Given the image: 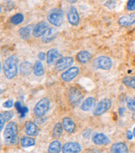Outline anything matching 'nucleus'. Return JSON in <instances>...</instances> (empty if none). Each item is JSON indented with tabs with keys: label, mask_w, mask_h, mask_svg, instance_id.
<instances>
[{
	"label": "nucleus",
	"mask_w": 135,
	"mask_h": 153,
	"mask_svg": "<svg viewBox=\"0 0 135 153\" xmlns=\"http://www.w3.org/2000/svg\"><path fill=\"white\" fill-rule=\"evenodd\" d=\"M13 100H8L5 102H4L3 107H5V108H11L13 107Z\"/></svg>",
	"instance_id": "nucleus-35"
},
{
	"label": "nucleus",
	"mask_w": 135,
	"mask_h": 153,
	"mask_svg": "<svg viewBox=\"0 0 135 153\" xmlns=\"http://www.w3.org/2000/svg\"><path fill=\"white\" fill-rule=\"evenodd\" d=\"M62 149V145L58 141H54L51 142L48 146V153H59Z\"/></svg>",
	"instance_id": "nucleus-25"
},
{
	"label": "nucleus",
	"mask_w": 135,
	"mask_h": 153,
	"mask_svg": "<svg viewBox=\"0 0 135 153\" xmlns=\"http://www.w3.org/2000/svg\"><path fill=\"white\" fill-rule=\"evenodd\" d=\"M32 27H33L32 25H28V26H26V27H21L19 31V33L20 37L23 38V39H27L30 36Z\"/></svg>",
	"instance_id": "nucleus-26"
},
{
	"label": "nucleus",
	"mask_w": 135,
	"mask_h": 153,
	"mask_svg": "<svg viewBox=\"0 0 135 153\" xmlns=\"http://www.w3.org/2000/svg\"><path fill=\"white\" fill-rule=\"evenodd\" d=\"M48 21L55 27H59L63 22V13L60 8H53L48 13Z\"/></svg>",
	"instance_id": "nucleus-3"
},
{
	"label": "nucleus",
	"mask_w": 135,
	"mask_h": 153,
	"mask_svg": "<svg viewBox=\"0 0 135 153\" xmlns=\"http://www.w3.org/2000/svg\"><path fill=\"white\" fill-rule=\"evenodd\" d=\"M79 73V68L78 67H72L68 69L61 75V78L64 82H71L73 80Z\"/></svg>",
	"instance_id": "nucleus-9"
},
{
	"label": "nucleus",
	"mask_w": 135,
	"mask_h": 153,
	"mask_svg": "<svg viewBox=\"0 0 135 153\" xmlns=\"http://www.w3.org/2000/svg\"><path fill=\"white\" fill-rule=\"evenodd\" d=\"M33 71H34V73L37 76H41L44 74V68L43 66L42 62L40 61H37L34 63V68H33Z\"/></svg>",
	"instance_id": "nucleus-24"
},
{
	"label": "nucleus",
	"mask_w": 135,
	"mask_h": 153,
	"mask_svg": "<svg viewBox=\"0 0 135 153\" xmlns=\"http://www.w3.org/2000/svg\"><path fill=\"white\" fill-rule=\"evenodd\" d=\"M15 107L16 109L18 110V112L19 113L20 117H24L25 115L28 112V108L27 107H23L22 104L20 103L19 102H15Z\"/></svg>",
	"instance_id": "nucleus-31"
},
{
	"label": "nucleus",
	"mask_w": 135,
	"mask_h": 153,
	"mask_svg": "<svg viewBox=\"0 0 135 153\" xmlns=\"http://www.w3.org/2000/svg\"><path fill=\"white\" fill-rule=\"evenodd\" d=\"M18 62L19 58L15 55H12L4 61L3 65L4 76L8 79L14 78L18 73Z\"/></svg>",
	"instance_id": "nucleus-1"
},
{
	"label": "nucleus",
	"mask_w": 135,
	"mask_h": 153,
	"mask_svg": "<svg viewBox=\"0 0 135 153\" xmlns=\"http://www.w3.org/2000/svg\"><path fill=\"white\" fill-rule=\"evenodd\" d=\"M127 137H128V139H129V140H131L132 138H133V133L131 132V131H128Z\"/></svg>",
	"instance_id": "nucleus-37"
},
{
	"label": "nucleus",
	"mask_w": 135,
	"mask_h": 153,
	"mask_svg": "<svg viewBox=\"0 0 135 153\" xmlns=\"http://www.w3.org/2000/svg\"><path fill=\"white\" fill-rule=\"evenodd\" d=\"M134 137H135V128H134Z\"/></svg>",
	"instance_id": "nucleus-38"
},
{
	"label": "nucleus",
	"mask_w": 135,
	"mask_h": 153,
	"mask_svg": "<svg viewBox=\"0 0 135 153\" xmlns=\"http://www.w3.org/2000/svg\"><path fill=\"white\" fill-rule=\"evenodd\" d=\"M119 23L122 27H128L131 26L134 23H135V13L128 14L121 17L119 19Z\"/></svg>",
	"instance_id": "nucleus-14"
},
{
	"label": "nucleus",
	"mask_w": 135,
	"mask_h": 153,
	"mask_svg": "<svg viewBox=\"0 0 135 153\" xmlns=\"http://www.w3.org/2000/svg\"><path fill=\"white\" fill-rule=\"evenodd\" d=\"M63 126L64 130L69 133H73L76 128L75 123H73V120L69 117H64L63 119Z\"/></svg>",
	"instance_id": "nucleus-19"
},
{
	"label": "nucleus",
	"mask_w": 135,
	"mask_h": 153,
	"mask_svg": "<svg viewBox=\"0 0 135 153\" xmlns=\"http://www.w3.org/2000/svg\"><path fill=\"white\" fill-rule=\"evenodd\" d=\"M68 21L70 24H72L73 26L78 25L79 23V15L78 13L77 9L74 7H71L69 9L68 12Z\"/></svg>",
	"instance_id": "nucleus-12"
},
{
	"label": "nucleus",
	"mask_w": 135,
	"mask_h": 153,
	"mask_svg": "<svg viewBox=\"0 0 135 153\" xmlns=\"http://www.w3.org/2000/svg\"><path fill=\"white\" fill-rule=\"evenodd\" d=\"M18 126L15 123L11 122L7 125L4 131V142L8 145H15L18 142Z\"/></svg>",
	"instance_id": "nucleus-2"
},
{
	"label": "nucleus",
	"mask_w": 135,
	"mask_h": 153,
	"mask_svg": "<svg viewBox=\"0 0 135 153\" xmlns=\"http://www.w3.org/2000/svg\"><path fill=\"white\" fill-rule=\"evenodd\" d=\"M76 58H77V61L79 63H81V64H85V63H87L88 62L90 61V59H91V54L89 53L88 51L83 50V51H80V52L77 54Z\"/></svg>",
	"instance_id": "nucleus-20"
},
{
	"label": "nucleus",
	"mask_w": 135,
	"mask_h": 153,
	"mask_svg": "<svg viewBox=\"0 0 135 153\" xmlns=\"http://www.w3.org/2000/svg\"><path fill=\"white\" fill-rule=\"evenodd\" d=\"M13 112L11 111H7L4 112H1L0 115V124H1V130L4 129V124L5 122L9 121L10 119L13 117Z\"/></svg>",
	"instance_id": "nucleus-22"
},
{
	"label": "nucleus",
	"mask_w": 135,
	"mask_h": 153,
	"mask_svg": "<svg viewBox=\"0 0 135 153\" xmlns=\"http://www.w3.org/2000/svg\"><path fill=\"white\" fill-rule=\"evenodd\" d=\"M104 5L109 9H113L116 7V1L115 0H108L104 4Z\"/></svg>",
	"instance_id": "nucleus-34"
},
{
	"label": "nucleus",
	"mask_w": 135,
	"mask_h": 153,
	"mask_svg": "<svg viewBox=\"0 0 135 153\" xmlns=\"http://www.w3.org/2000/svg\"><path fill=\"white\" fill-rule=\"evenodd\" d=\"M112 106V102L108 98H104L99 101L93 110V114L95 116H100L108 111Z\"/></svg>",
	"instance_id": "nucleus-6"
},
{
	"label": "nucleus",
	"mask_w": 135,
	"mask_h": 153,
	"mask_svg": "<svg viewBox=\"0 0 135 153\" xmlns=\"http://www.w3.org/2000/svg\"><path fill=\"white\" fill-rule=\"evenodd\" d=\"M63 126L61 123H56V125L54 126V131H53V137L54 138L60 137L63 132Z\"/></svg>",
	"instance_id": "nucleus-29"
},
{
	"label": "nucleus",
	"mask_w": 135,
	"mask_h": 153,
	"mask_svg": "<svg viewBox=\"0 0 135 153\" xmlns=\"http://www.w3.org/2000/svg\"><path fill=\"white\" fill-rule=\"evenodd\" d=\"M92 140L94 144L98 146L102 145H108L110 143V140L109 138L104 135V133H96L94 134L92 137Z\"/></svg>",
	"instance_id": "nucleus-13"
},
{
	"label": "nucleus",
	"mask_w": 135,
	"mask_h": 153,
	"mask_svg": "<svg viewBox=\"0 0 135 153\" xmlns=\"http://www.w3.org/2000/svg\"><path fill=\"white\" fill-rule=\"evenodd\" d=\"M111 153H128V149L126 144L123 142H117L113 144L110 148Z\"/></svg>",
	"instance_id": "nucleus-17"
},
{
	"label": "nucleus",
	"mask_w": 135,
	"mask_h": 153,
	"mask_svg": "<svg viewBox=\"0 0 135 153\" xmlns=\"http://www.w3.org/2000/svg\"><path fill=\"white\" fill-rule=\"evenodd\" d=\"M94 104H95V98L93 97H89L88 98H86L84 101V102L82 103L80 108L83 111H88L94 106Z\"/></svg>",
	"instance_id": "nucleus-21"
},
{
	"label": "nucleus",
	"mask_w": 135,
	"mask_h": 153,
	"mask_svg": "<svg viewBox=\"0 0 135 153\" xmlns=\"http://www.w3.org/2000/svg\"><path fill=\"white\" fill-rule=\"evenodd\" d=\"M73 63V58L71 57H64L58 59V61L56 62L55 64V70L56 71H63L66 68L71 67V65Z\"/></svg>",
	"instance_id": "nucleus-8"
},
{
	"label": "nucleus",
	"mask_w": 135,
	"mask_h": 153,
	"mask_svg": "<svg viewBox=\"0 0 135 153\" xmlns=\"http://www.w3.org/2000/svg\"><path fill=\"white\" fill-rule=\"evenodd\" d=\"M126 8L128 11H134L135 10V0H128L126 5Z\"/></svg>",
	"instance_id": "nucleus-33"
},
{
	"label": "nucleus",
	"mask_w": 135,
	"mask_h": 153,
	"mask_svg": "<svg viewBox=\"0 0 135 153\" xmlns=\"http://www.w3.org/2000/svg\"><path fill=\"white\" fill-rule=\"evenodd\" d=\"M7 1H11V0H7Z\"/></svg>",
	"instance_id": "nucleus-39"
},
{
	"label": "nucleus",
	"mask_w": 135,
	"mask_h": 153,
	"mask_svg": "<svg viewBox=\"0 0 135 153\" xmlns=\"http://www.w3.org/2000/svg\"><path fill=\"white\" fill-rule=\"evenodd\" d=\"M81 146L77 142H67L63 146V153H79Z\"/></svg>",
	"instance_id": "nucleus-10"
},
{
	"label": "nucleus",
	"mask_w": 135,
	"mask_h": 153,
	"mask_svg": "<svg viewBox=\"0 0 135 153\" xmlns=\"http://www.w3.org/2000/svg\"><path fill=\"white\" fill-rule=\"evenodd\" d=\"M113 61L110 57L106 56H100L94 59L93 61V67L97 69L102 70H109L112 68Z\"/></svg>",
	"instance_id": "nucleus-5"
},
{
	"label": "nucleus",
	"mask_w": 135,
	"mask_h": 153,
	"mask_svg": "<svg viewBox=\"0 0 135 153\" xmlns=\"http://www.w3.org/2000/svg\"><path fill=\"white\" fill-rule=\"evenodd\" d=\"M20 73L23 76H28L31 73L32 65L29 62H23L20 65Z\"/></svg>",
	"instance_id": "nucleus-23"
},
{
	"label": "nucleus",
	"mask_w": 135,
	"mask_h": 153,
	"mask_svg": "<svg viewBox=\"0 0 135 153\" xmlns=\"http://www.w3.org/2000/svg\"><path fill=\"white\" fill-rule=\"evenodd\" d=\"M58 34V31L56 30L54 27H48L44 33V34L43 35L42 41L45 43L53 41L54 38H56V36Z\"/></svg>",
	"instance_id": "nucleus-15"
},
{
	"label": "nucleus",
	"mask_w": 135,
	"mask_h": 153,
	"mask_svg": "<svg viewBox=\"0 0 135 153\" xmlns=\"http://www.w3.org/2000/svg\"><path fill=\"white\" fill-rule=\"evenodd\" d=\"M48 28V24L46 22H40L33 29V36L35 38L41 37L42 35L44 34V33Z\"/></svg>",
	"instance_id": "nucleus-11"
},
{
	"label": "nucleus",
	"mask_w": 135,
	"mask_h": 153,
	"mask_svg": "<svg viewBox=\"0 0 135 153\" xmlns=\"http://www.w3.org/2000/svg\"><path fill=\"white\" fill-rule=\"evenodd\" d=\"M59 57H60V54L58 53V50L55 49V48H51L47 53V63L49 65L53 64L55 62L58 61Z\"/></svg>",
	"instance_id": "nucleus-16"
},
{
	"label": "nucleus",
	"mask_w": 135,
	"mask_h": 153,
	"mask_svg": "<svg viewBox=\"0 0 135 153\" xmlns=\"http://www.w3.org/2000/svg\"><path fill=\"white\" fill-rule=\"evenodd\" d=\"M45 57H47V55L44 53H39V58L43 61V60H44L45 59Z\"/></svg>",
	"instance_id": "nucleus-36"
},
{
	"label": "nucleus",
	"mask_w": 135,
	"mask_h": 153,
	"mask_svg": "<svg viewBox=\"0 0 135 153\" xmlns=\"http://www.w3.org/2000/svg\"><path fill=\"white\" fill-rule=\"evenodd\" d=\"M23 19H24V17L22 13H16L13 16H12L11 19H10V21L14 25H19L20 23H22L23 22Z\"/></svg>",
	"instance_id": "nucleus-30"
},
{
	"label": "nucleus",
	"mask_w": 135,
	"mask_h": 153,
	"mask_svg": "<svg viewBox=\"0 0 135 153\" xmlns=\"http://www.w3.org/2000/svg\"><path fill=\"white\" fill-rule=\"evenodd\" d=\"M69 99L73 106H78L83 99V94L77 88H71L69 91Z\"/></svg>",
	"instance_id": "nucleus-7"
},
{
	"label": "nucleus",
	"mask_w": 135,
	"mask_h": 153,
	"mask_svg": "<svg viewBox=\"0 0 135 153\" xmlns=\"http://www.w3.org/2000/svg\"><path fill=\"white\" fill-rule=\"evenodd\" d=\"M49 107H50L49 100L46 98V97L42 98L41 100H39L35 105L34 108V115L38 117H41L46 114L47 111H48V109H49Z\"/></svg>",
	"instance_id": "nucleus-4"
},
{
	"label": "nucleus",
	"mask_w": 135,
	"mask_h": 153,
	"mask_svg": "<svg viewBox=\"0 0 135 153\" xmlns=\"http://www.w3.org/2000/svg\"><path fill=\"white\" fill-rule=\"evenodd\" d=\"M127 107L129 110L135 111V97H128Z\"/></svg>",
	"instance_id": "nucleus-32"
},
{
	"label": "nucleus",
	"mask_w": 135,
	"mask_h": 153,
	"mask_svg": "<svg viewBox=\"0 0 135 153\" xmlns=\"http://www.w3.org/2000/svg\"><path fill=\"white\" fill-rule=\"evenodd\" d=\"M20 144L23 147H29L35 145V140L34 138L23 137L20 139Z\"/></svg>",
	"instance_id": "nucleus-27"
},
{
	"label": "nucleus",
	"mask_w": 135,
	"mask_h": 153,
	"mask_svg": "<svg viewBox=\"0 0 135 153\" xmlns=\"http://www.w3.org/2000/svg\"><path fill=\"white\" fill-rule=\"evenodd\" d=\"M38 131H39L38 126L35 123H32V122H27V123H25V125H24V131L28 136L34 137L35 135H37Z\"/></svg>",
	"instance_id": "nucleus-18"
},
{
	"label": "nucleus",
	"mask_w": 135,
	"mask_h": 153,
	"mask_svg": "<svg viewBox=\"0 0 135 153\" xmlns=\"http://www.w3.org/2000/svg\"><path fill=\"white\" fill-rule=\"evenodd\" d=\"M123 83L125 86H127L128 88L135 89V76H125V77H124V79H123Z\"/></svg>",
	"instance_id": "nucleus-28"
}]
</instances>
